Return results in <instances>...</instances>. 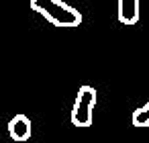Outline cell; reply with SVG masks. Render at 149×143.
<instances>
[{
	"label": "cell",
	"instance_id": "cell-1",
	"mask_svg": "<svg viewBox=\"0 0 149 143\" xmlns=\"http://www.w3.org/2000/svg\"><path fill=\"white\" fill-rule=\"evenodd\" d=\"M29 6L55 27L72 29V27L82 25L80 10L70 6L63 0H29Z\"/></svg>",
	"mask_w": 149,
	"mask_h": 143
},
{
	"label": "cell",
	"instance_id": "cell-2",
	"mask_svg": "<svg viewBox=\"0 0 149 143\" xmlns=\"http://www.w3.org/2000/svg\"><path fill=\"white\" fill-rule=\"evenodd\" d=\"M94 106H96V90L92 86H82L72 106V123L78 129H88L94 119Z\"/></svg>",
	"mask_w": 149,
	"mask_h": 143
},
{
	"label": "cell",
	"instance_id": "cell-3",
	"mask_svg": "<svg viewBox=\"0 0 149 143\" xmlns=\"http://www.w3.org/2000/svg\"><path fill=\"white\" fill-rule=\"evenodd\" d=\"M33 129H31V121L27 114H15L8 121V135L13 137V141H27L31 137Z\"/></svg>",
	"mask_w": 149,
	"mask_h": 143
},
{
	"label": "cell",
	"instance_id": "cell-4",
	"mask_svg": "<svg viewBox=\"0 0 149 143\" xmlns=\"http://www.w3.org/2000/svg\"><path fill=\"white\" fill-rule=\"evenodd\" d=\"M116 13L123 25H135L139 21V0H118Z\"/></svg>",
	"mask_w": 149,
	"mask_h": 143
},
{
	"label": "cell",
	"instance_id": "cell-5",
	"mask_svg": "<svg viewBox=\"0 0 149 143\" xmlns=\"http://www.w3.org/2000/svg\"><path fill=\"white\" fill-rule=\"evenodd\" d=\"M133 125L143 129V127H149V102H145L143 106H139L135 112H133Z\"/></svg>",
	"mask_w": 149,
	"mask_h": 143
}]
</instances>
